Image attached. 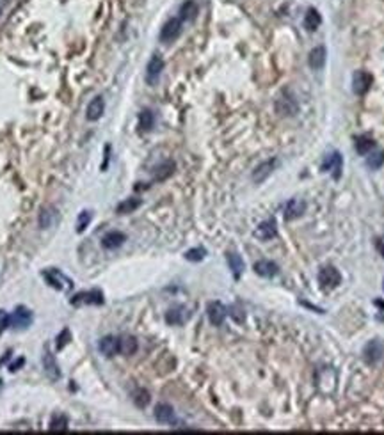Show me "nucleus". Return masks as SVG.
Returning a JSON list of instances; mask_svg holds the SVG:
<instances>
[{
    "label": "nucleus",
    "instance_id": "f257e3e1",
    "mask_svg": "<svg viewBox=\"0 0 384 435\" xmlns=\"http://www.w3.org/2000/svg\"><path fill=\"white\" fill-rule=\"evenodd\" d=\"M43 279L46 281V285L52 286V288L59 290V291H66V290L73 288V281L68 276L61 272L59 269H50L43 272Z\"/></svg>",
    "mask_w": 384,
    "mask_h": 435
},
{
    "label": "nucleus",
    "instance_id": "f03ea898",
    "mask_svg": "<svg viewBox=\"0 0 384 435\" xmlns=\"http://www.w3.org/2000/svg\"><path fill=\"white\" fill-rule=\"evenodd\" d=\"M182 29H184V21L180 18H171L164 23L162 30H160V41L169 45V43H175L182 34Z\"/></svg>",
    "mask_w": 384,
    "mask_h": 435
},
{
    "label": "nucleus",
    "instance_id": "7ed1b4c3",
    "mask_svg": "<svg viewBox=\"0 0 384 435\" xmlns=\"http://www.w3.org/2000/svg\"><path fill=\"white\" fill-rule=\"evenodd\" d=\"M34 321V314L30 309L23 307V305H18L16 309L11 313V327L14 330H23L29 329Z\"/></svg>",
    "mask_w": 384,
    "mask_h": 435
},
{
    "label": "nucleus",
    "instance_id": "20e7f679",
    "mask_svg": "<svg viewBox=\"0 0 384 435\" xmlns=\"http://www.w3.org/2000/svg\"><path fill=\"white\" fill-rule=\"evenodd\" d=\"M320 169H322V172H331L335 179H340L342 171H344V156L340 155L338 151H333L324 158Z\"/></svg>",
    "mask_w": 384,
    "mask_h": 435
},
{
    "label": "nucleus",
    "instance_id": "39448f33",
    "mask_svg": "<svg viewBox=\"0 0 384 435\" xmlns=\"http://www.w3.org/2000/svg\"><path fill=\"white\" fill-rule=\"evenodd\" d=\"M342 283V276L335 267H324L319 272V285L322 290H335Z\"/></svg>",
    "mask_w": 384,
    "mask_h": 435
},
{
    "label": "nucleus",
    "instance_id": "423d86ee",
    "mask_svg": "<svg viewBox=\"0 0 384 435\" xmlns=\"http://www.w3.org/2000/svg\"><path fill=\"white\" fill-rule=\"evenodd\" d=\"M71 305L78 307V305H102L105 302V297H103V293L100 290H89V291H82V293H77L73 298H71Z\"/></svg>",
    "mask_w": 384,
    "mask_h": 435
},
{
    "label": "nucleus",
    "instance_id": "0eeeda50",
    "mask_svg": "<svg viewBox=\"0 0 384 435\" xmlns=\"http://www.w3.org/2000/svg\"><path fill=\"white\" fill-rule=\"evenodd\" d=\"M164 59L160 57L159 53H155L152 59H150V62H148L146 66V84L148 86H157L160 80V75H162L164 71Z\"/></svg>",
    "mask_w": 384,
    "mask_h": 435
},
{
    "label": "nucleus",
    "instance_id": "6e6552de",
    "mask_svg": "<svg viewBox=\"0 0 384 435\" xmlns=\"http://www.w3.org/2000/svg\"><path fill=\"white\" fill-rule=\"evenodd\" d=\"M384 355V341L381 339H372L368 341L363 348V359L367 364H377Z\"/></svg>",
    "mask_w": 384,
    "mask_h": 435
},
{
    "label": "nucleus",
    "instance_id": "1a4fd4ad",
    "mask_svg": "<svg viewBox=\"0 0 384 435\" xmlns=\"http://www.w3.org/2000/svg\"><path fill=\"white\" fill-rule=\"evenodd\" d=\"M374 84V77L365 69H360L356 71L354 77H352V91H354L358 96H363V94L368 93V89L372 87Z\"/></svg>",
    "mask_w": 384,
    "mask_h": 435
},
{
    "label": "nucleus",
    "instance_id": "9d476101",
    "mask_svg": "<svg viewBox=\"0 0 384 435\" xmlns=\"http://www.w3.org/2000/svg\"><path fill=\"white\" fill-rule=\"evenodd\" d=\"M297 110H299V105L292 94H288L285 91L281 96H278V100H276V112H278L279 116H288V118H290V116L297 114Z\"/></svg>",
    "mask_w": 384,
    "mask_h": 435
},
{
    "label": "nucleus",
    "instance_id": "9b49d317",
    "mask_svg": "<svg viewBox=\"0 0 384 435\" xmlns=\"http://www.w3.org/2000/svg\"><path fill=\"white\" fill-rule=\"evenodd\" d=\"M206 314H208V320L212 325L219 327L224 323L226 316H228V309L224 307V304L219 300H213L206 305Z\"/></svg>",
    "mask_w": 384,
    "mask_h": 435
},
{
    "label": "nucleus",
    "instance_id": "f8f14e48",
    "mask_svg": "<svg viewBox=\"0 0 384 435\" xmlns=\"http://www.w3.org/2000/svg\"><path fill=\"white\" fill-rule=\"evenodd\" d=\"M276 167H278V158L265 160V162H262L258 167H254L251 178H253L254 183H263V181L272 174V171L276 169Z\"/></svg>",
    "mask_w": 384,
    "mask_h": 435
},
{
    "label": "nucleus",
    "instance_id": "ddd939ff",
    "mask_svg": "<svg viewBox=\"0 0 384 435\" xmlns=\"http://www.w3.org/2000/svg\"><path fill=\"white\" fill-rule=\"evenodd\" d=\"M306 213V203L303 199H290L283 208L285 220H295Z\"/></svg>",
    "mask_w": 384,
    "mask_h": 435
},
{
    "label": "nucleus",
    "instance_id": "4468645a",
    "mask_svg": "<svg viewBox=\"0 0 384 435\" xmlns=\"http://www.w3.org/2000/svg\"><path fill=\"white\" fill-rule=\"evenodd\" d=\"M278 235V226H276V220L274 219H269V220H263L256 229H254V236H256L258 240H272L276 238Z\"/></svg>",
    "mask_w": 384,
    "mask_h": 435
},
{
    "label": "nucleus",
    "instance_id": "2eb2a0df",
    "mask_svg": "<svg viewBox=\"0 0 384 435\" xmlns=\"http://www.w3.org/2000/svg\"><path fill=\"white\" fill-rule=\"evenodd\" d=\"M43 368H45V373L50 380H59L61 378V368H59L55 357L50 354L48 348H45V354H43Z\"/></svg>",
    "mask_w": 384,
    "mask_h": 435
},
{
    "label": "nucleus",
    "instance_id": "dca6fc26",
    "mask_svg": "<svg viewBox=\"0 0 384 435\" xmlns=\"http://www.w3.org/2000/svg\"><path fill=\"white\" fill-rule=\"evenodd\" d=\"M326 59H327V50L326 46H315L313 50L310 52V57H308V64H310L311 69L315 71H319L326 66Z\"/></svg>",
    "mask_w": 384,
    "mask_h": 435
},
{
    "label": "nucleus",
    "instance_id": "f3484780",
    "mask_svg": "<svg viewBox=\"0 0 384 435\" xmlns=\"http://www.w3.org/2000/svg\"><path fill=\"white\" fill-rule=\"evenodd\" d=\"M98 350L105 357H114L116 354H119V338H116V336H105V338L100 339Z\"/></svg>",
    "mask_w": 384,
    "mask_h": 435
},
{
    "label": "nucleus",
    "instance_id": "a211bd4d",
    "mask_svg": "<svg viewBox=\"0 0 384 435\" xmlns=\"http://www.w3.org/2000/svg\"><path fill=\"white\" fill-rule=\"evenodd\" d=\"M103 110H105V102H103V98L102 96L93 98L86 109L87 121H98V119L103 116Z\"/></svg>",
    "mask_w": 384,
    "mask_h": 435
},
{
    "label": "nucleus",
    "instance_id": "6ab92c4d",
    "mask_svg": "<svg viewBox=\"0 0 384 435\" xmlns=\"http://www.w3.org/2000/svg\"><path fill=\"white\" fill-rule=\"evenodd\" d=\"M189 318H191V313L185 307H182V305L173 307V309H169L166 313V321H168L169 325H184Z\"/></svg>",
    "mask_w": 384,
    "mask_h": 435
},
{
    "label": "nucleus",
    "instance_id": "aec40b11",
    "mask_svg": "<svg viewBox=\"0 0 384 435\" xmlns=\"http://www.w3.org/2000/svg\"><path fill=\"white\" fill-rule=\"evenodd\" d=\"M155 419L160 425H173L175 423V411L169 403H159L155 407Z\"/></svg>",
    "mask_w": 384,
    "mask_h": 435
},
{
    "label": "nucleus",
    "instance_id": "412c9836",
    "mask_svg": "<svg viewBox=\"0 0 384 435\" xmlns=\"http://www.w3.org/2000/svg\"><path fill=\"white\" fill-rule=\"evenodd\" d=\"M254 272L258 274V276H262V277H274V276H278L279 272V267L274 261H269V260H260L254 263Z\"/></svg>",
    "mask_w": 384,
    "mask_h": 435
},
{
    "label": "nucleus",
    "instance_id": "4be33fe9",
    "mask_svg": "<svg viewBox=\"0 0 384 435\" xmlns=\"http://www.w3.org/2000/svg\"><path fill=\"white\" fill-rule=\"evenodd\" d=\"M125 242H127V236H125V233L111 231V233H107V235L102 238V247L103 249H118V247H121Z\"/></svg>",
    "mask_w": 384,
    "mask_h": 435
},
{
    "label": "nucleus",
    "instance_id": "5701e85b",
    "mask_svg": "<svg viewBox=\"0 0 384 435\" xmlns=\"http://www.w3.org/2000/svg\"><path fill=\"white\" fill-rule=\"evenodd\" d=\"M303 23H304V29H306L308 32H315V30L322 25V16H320V12L315 7H310L306 11V14H304Z\"/></svg>",
    "mask_w": 384,
    "mask_h": 435
},
{
    "label": "nucleus",
    "instance_id": "b1692460",
    "mask_svg": "<svg viewBox=\"0 0 384 435\" xmlns=\"http://www.w3.org/2000/svg\"><path fill=\"white\" fill-rule=\"evenodd\" d=\"M55 217H57V210L53 206H45L39 212V217H37V224H39L41 229H48L53 226L55 222Z\"/></svg>",
    "mask_w": 384,
    "mask_h": 435
},
{
    "label": "nucleus",
    "instance_id": "393cba45",
    "mask_svg": "<svg viewBox=\"0 0 384 435\" xmlns=\"http://www.w3.org/2000/svg\"><path fill=\"white\" fill-rule=\"evenodd\" d=\"M226 261H228L229 270H231L233 277H235V279H240L242 272H244V269H245L244 260L238 256L237 252H228V254H226Z\"/></svg>",
    "mask_w": 384,
    "mask_h": 435
},
{
    "label": "nucleus",
    "instance_id": "a878e982",
    "mask_svg": "<svg viewBox=\"0 0 384 435\" xmlns=\"http://www.w3.org/2000/svg\"><path fill=\"white\" fill-rule=\"evenodd\" d=\"M199 12V7L194 0H185L184 4L180 5V20L182 21H194Z\"/></svg>",
    "mask_w": 384,
    "mask_h": 435
},
{
    "label": "nucleus",
    "instance_id": "bb28decb",
    "mask_svg": "<svg viewBox=\"0 0 384 435\" xmlns=\"http://www.w3.org/2000/svg\"><path fill=\"white\" fill-rule=\"evenodd\" d=\"M176 169V163L173 160H166L155 169V181H166L168 178H171L173 172Z\"/></svg>",
    "mask_w": 384,
    "mask_h": 435
},
{
    "label": "nucleus",
    "instance_id": "cd10ccee",
    "mask_svg": "<svg viewBox=\"0 0 384 435\" xmlns=\"http://www.w3.org/2000/svg\"><path fill=\"white\" fill-rule=\"evenodd\" d=\"M139 348V343L134 336H125V338H119V354L123 355H134Z\"/></svg>",
    "mask_w": 384,
    "mask_h": 435
},
{
    "label": "nucleus",
    "instance_id": "c85d7f7f",
    "mask_svg": "<svg viewBox=\"0 0 384 435\" xmlns=\"http://www.w3.org/2000/svg\"><path fill=\"white\" fill-rule=\"evenodd\" d=\"M141 204H143V201L137 199V197H128V199L121 201V203L116 206V213H118V215H127V213L135 212Z\"/></svg>",
    "mask_w": 384,
    "mask_h": 435
},
{
    "label": "nucleus",
    "instance_id": "c756f323",
    "mask_svg": "<svg viewBox=\"0 0 384 435\" xmlns=\"http://www.w3.org/2000/svg\"><path fill=\"white\" fill-rule=\"evenodd\" d=\"M354 147L360 155H368V153L376 147V141H374L372 137H368V135H361V137L356 139Z\"/></svg>",
    "mask_w": 384,
    "mask_h": 435
},
{
    "label": "nucleus",
    "instance_id": "7c9ffc66",
    "mask_svg": "<svg viewBox=\"0 0 384 435\" xmlns=\"http://www.w3.org/2000/svg\"><path fill=\"white\" fill-rule=\"evenodd\" d=\"M155 126V114L150 109L141 110L139 114V130L141 132H152Z\"/></svg>",
    "mask_w": 384,
    "mask_h": 435
},
{
    "label": "nucleus",
    "instance_id": "2f4dec72",
    "mask_svg": "<svg viewBox=\"0 0 384 435\" xmlns=\"http://www.w3.org/2000/svg\"><path fill=\"white\" fill-rule=\"evenodd\" d=\"M132 398H134V403L139 407V409H146V407L150 405V402H152V396H150V393H148L144 387L135 389L134 395H132Z\"/></svg>",
    "mask_w": 384,
    "mask_h": 435
},
{
    "label": "nucleus",
    "instance_id": "473e14b6",
    "mask_svg": "<svg viewBox=\"0 0 384 435\" xmlns=\"http://www.w3.org/2000/svg\"><path fill=\"white\" fill-rule=\"evenodd\" d=\"M68 427H70V421L64 414H55L50 419V430L52 432H68Z\"/></svg>",
    "mask_w": 384,
    "mask_h": 435
},
{
    "label": "nucleus",
    "instance_id": "72a5a7b5",
    "mask_svg": "<svg viewBox=\"0 0 384 435\" xmlns=\"http://www.w3.org/2000/svg\"><path fill=\"white\" fill-rule=\"evenodd\" d=\"M204 256H206V249H204V247H194V249H191V251L185 252V260L192 261V263L203 261Z\"/></svg>",
    "mask_w": 384,
    "mask_h": 435
},
{
    "label": "nucleus",
    "instance_id": "f704fd0d",
    "mask_svg": "<svg viewBox=\"0 0 384 435\" xmlns=\"http://www.w3.org/2000/svg\"><path fill=\"white\" fill-rule=\"evenodd\" d=\"M367 165L370 169H379V167L384 165V151H376L372 155L367 158Z\"/></svg>",
    "mask_w": 384,
    "mask_h": 435
},
{
    "label": "nucleus",
    "instance_id": "c9c22d12",
    "mask_svg": "<svg viewBox=\"0 0 384 435\" xmlns=\"http://www.w3.org/2000/svg\"><path fill=\"white\" fill-rule=\"evenodd\" d=\"M91 219H93V212H89V210H84V212H80V215H78V219H77V233L84 231V229L89 226Z\"/></svg>",
    "mask_w": 384,
    "mask_h": 435
},
{
    "label": "nucleus",
    "instance_id": "e433bc0d",
    "mask_svg": "<svg viewBox=\"0 0 384 435\" xmlns=\"http://www.w3.org/2000/svg\"><path fill=\"white\" fill-rule=\"evenodd\" d=\"M70 339H71V332H70V329H62L61 332H59V336L57 338H55V348L57 350H62L64 348L66 345H68V343H70Z\"/></svg>",
    "mask_w": 384,
    "mask_h": 435
},
{
    "label": "nucleus",
    "instance_id": "4c0bfd02",
    "mask_svg": "<svg viewBox=\"0 0 384 435\" xmlns=\"http://www.w3.org/2000/svg\"><path fill=\"white\" fill-rule=\"evenodd\" d=\"M229 314H231V318L237 321V323H242V321L245 320V313L240 305H231V307H229Z\"/></svg>",
    "mask_w": 384,
    "mask_h": 435
},
{
    "label": "nucleus",
    "instance_id": "58836bf2",
    "mask_svg": "<svg viewBox=\"0 0 384 435\" xmlns=\"http://www.w3.org/2000/svg\"><path fill=\"white\" fill-rule=\"evenodd\" d=\"M7 327H11V314L5 313L4 309H0V334L4 332Z\"/></svg>",
    "mask_w": 384,
    "mask_h": 435
},
{
    "label": "nucleus",
    "instance_id": "ea45409f",
    "mask_svg": "<svg viewBox=\"0 0 384 435\" xmlns=\"http://www.w3.org/2000/svg\"><path fill=\"white\" fill-rule=\"evenodd\" d=\"M23 364H25V359H23V357L16 359V361L12 362V364H9V371H11V373H14V371L20 370V368L23 366Z\"/></svg>",
    "mask_w": 384,
    "mask_h": 435
},
{
    "label": "nucleus",
    "instance_id": "a19ab883",
    "mask_svg": "<svg viewBox=\"0 0 384 435\" xmlns=\"http://www.w3.org/2000/svg\"><path fill=\"white\" fill-rule=\"evenodd\" d=\"M109 153H111V146L105 144V155H103V163H102V171L107 169V163H109Z\"/></svg>",
    "mask_w": 384,
    "mask_h": 435
},
{
    "label": "nucleus",
    "instance_id": "79ce46f5",
    "mask_svg": "<svg viewBox=\"0 0 384 435\" xmlns=\"http://www.w3.org/2000/svg\"><path fill=\"white\" fill-rule=\"evenodd\" d=\"M377 247H379V251L383 252V256H384V242H379V244H377Z\"/></svg>",
    "mask_w": 384,
    "mask_h": 435
},
{
    "label": "nucleus",
    "instance_id": "37998d69",
    "mask_svg": "<svg viewBox=\"0 0 384 435\" xmlns=\"http://www.w3.org/2000/svg\"><path fill=\"white\" fill-rule=\"evenodd\" d=\"M2 9H4V2H0V14H2Z\"/></svg>",
    "mask_w": 384,
    "mask_h": 435
},
{
    "label": "nucleus",
    "instance_id": "c03bdc74",
    "mask_svg": "<svg viewBox=\"0 0 384 435\" xmlns=\"http://www.w3.org/2000/svg\"><path fill=\"white\" fill-rule=\"evenodd\" d=\"M0 387H2V380H0Z\"/></svg>",
    "mask_w": 384,
    "mask_h": 435
},
{
    "label": "nucleus",
    "instance_id": "a18cd8bd",
    "mask_svg": "<svg viewBox=\"0 0 384 435\" xmlns=\"http://www.w3.org/2000/svg\"><path fill=\"white\" fill-rule=\"evenodd\" d=\"M383 290H384V281H383Z\"/></svg>",
    "mask_w": 384,
    "mask_h": 435
}]
</instances>
